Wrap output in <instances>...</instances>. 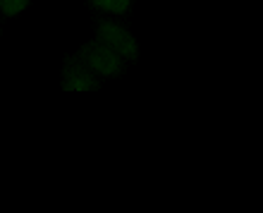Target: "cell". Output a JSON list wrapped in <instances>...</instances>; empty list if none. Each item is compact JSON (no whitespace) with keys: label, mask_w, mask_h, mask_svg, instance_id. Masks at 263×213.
Masks as SVG:
<instances>
[{"label":"cell","mask_w":263,"mask_h":213,"mask_svg":"<svg viewBox=\"0 0 263 213\" xmlns=\"http://www.w3.org/2000/svg\"><path fill=\"white\" fill-rule=\"evenodd\" d=\"M93 7L98 10H108V12H115V14H122L127 12V7H129L132 0H89Z\"/></svg>","instance_id":"obj_4"},{"label":"cell","mask_w":263,"mask_h":213,"mask_svg":"<svg viewBox=\"0 0 263 213\" xmlns=\"http://www.w3.org/2000/svg\"><path fill=\"white\" fill-rule=\"evenodd\" d=\"M74 58L82 60L91 72H98V75H103V77H118V75H122V69H125L122 58H120L115 50L108 48V46H103L101 41L84 43Z\"/></svg>","instance_id":"obj_1"},{"label":"cell","mask_w":263,"mask_h":213,"mask_svg":"<svg viewBox=\"0 0 263 213\" xmlns=\"http://www.w3.org/2000/svg\"><path fill=\"white\" fill-rule=\"evenodd\" d=\"M101 84L93 77L86 65L77 58H65V69H63V89L65 91H96Z\"/></svg>","instance_id":"obj_3"},{"label":"cell","mask_w":263,"mask_h":213,"mask_svg":"<svg viewBox=\"0 0 263 213\" xmlns=\"http://www.w3.org/2000/svg\"><path fill=\"white\" fill-rule=\"evenodd\" d=\"M27 5H29V0H0V10H3V14H7V17L22 12Z\"/></svg>","instance_id":"obj_5"},{"label":"cell","mask_w":263,"mask_h":213,"mask_svg":"<svg viewBox=\"0 0 263 213\" xmlns=\"http://www.w3.org/2000/svg\"><path fill=\"white\" fill-rule=\"evenodd\" d=\"M98 41L103 43V46H108L110 50H115L120 58H129V60H134V58L139 55L134 36H132L122 24H118V22L98 20Z\"/></svg>","instance_id":"obj_2"}]
</instances>
